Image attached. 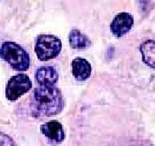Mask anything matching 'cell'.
<instances>
[{
    "label": "cell",
    "instance_id": "cell-5",
    "mask_svg": "<svg viewBox=\"0 0 155 146\" xmlns=\"http://www.w3.org/2000/svg\"><path fill=\"white\" fill-rule=\"evenodd\" d=\"M133 25V16L128 12H121L116 15L111 24V33L114 36L120 37L128 33Z\"/></svg>",
    "mask_w": 155,
    "mask_h": 146
},
{
    "label": "cell",
    "instance_id": "cell-8",
    "mask_svg": "<svg viewBox=\"0 0 155 146\" xmlns=\"http://www.w3.org/2000/svg\"><path fill=\"white\" fill-rule=\"evenodd\" d=\"M58 74L53 67H41L36 72V80L40 85H55Z\"/></svg>",
    "mask_w": 155,
    "mask_h": 146
},
{
    "label": "cell",
    "instance_id": "cell-3",
    "mask_svg": "<svg viewBox=\"0 0 155 146\" xmlns=\"http://www.w3.org/2000/svg\"><path fill=\"white\" fill-rule=\"evenodd\" d=\"M61 46V41L56 36L41 34L36 39L35 51L40 60L47 61L58 56Z\"/></svg>",
    "mask_w": 155,
    "mask_h": 146
},
{
    "label": "cell",
    "instance_id": "cell-6",
    "mask_svg": "<svg viewBox=\"0 0 155 146\" xmlns=\"http://www.w3.org/2000/svg\"><path fill=\"white\" fill-rule=\"evenodd\" d=\"M41 131L48 141L53 143H61L65 140V131L60 122L52 120L42 124Z\"/></svg>",
    "mask_w": 155,
    "mask_h": 146
},
{
    "label": "cell",
    "instance_id": "cell-11",
    "mask_svg": "<svg viewBox=\"0 0 155 146\" xmlns=\"http://www.w3.org/2000/svg\"><path fill=\"white\" fill-rule=\"evenodd\" d=\"M0 146H15L11 137L0 131Z\"/></svg>",
    "mask_w": 155,
    "mask_h": 146
},
{
    "label": "cell",
    "instance_id": "cell-1",
    "mask_svg": "<svg viewBox=\"0 0 155 146\" xmlns=\"http://www.w3.org/2000/svg\"><path fill=\"white\" fill-rule=\"evenodd\" d=\"M33 114L36 116H52L60 113L64 100L60 89L55 85H40L34 90Z\"/></svg>",
    "mask_w": 155,
    "mask_h": 146
},
{
    "label": "cell",
    "instance_id": "cell-7",
    "mask_svg": "<svg viewBox=\"0 0 155 146\" xmlns=\"http://www.w3.org/2000/svg\"><path fill=\"white\" fill-rule=\"evenodd\" d=\"M72 72L76 80H87L91 74V66L87 59L76 58L72 62Z\"/></svg>",
    "mask_w": 155,
    "mask_h": 146
},
{
    "label": "cell",
    "instance_id": "cell-4",
    "mask_svg": "<svg viewBox=\"0 0 155 146\" xmlns=\"http://www.w3.org/2000/svg\"><path fill=\"white\" fill-rule=\"evenodd\" d=\"M31 88L30 78L25 74H18L12 76L7 83L6 96L10 101H16Z\"/></svg>",
    "mask_w": 155,
    "mask_h": 146
},
{
    "label": "cell",
    "instance_id": "cell-9",
    "mask_svg": "<svg viewBox=\"0 0 155 146\" xmlns=\"http://www.w3.org/2000/svg\"><path fill=\"white\" fill-rule=\"evenodd\" d=\"M142 59L148 66L155 69V41L148 40L140 46Z\"/></svg>",
    "mask_w": 155,
    "mask_h": 146
},
{
    "label": "cell",
    "instance_id": "cell-10",
    "mask_svg": "<svg viewBox=\"0 0 155 146\" xmlns=\"http://www.w3.org/2000/svg\"><path fill=\"white\" fill-rule=\"evenodd\" d=\"M70 46L74 49H85L91 45V41L78 29H72L69 36Z\"/></svg>",
    "mask_w": 155,
    "mask_h": 146
},
{
    "label": "cell",
    "instance_id": "cell-2",
    "mask_svg": "<svg viewBox=\"0 0 155 146\" xmlns=\"http://www.w3.org/2000/svg\"><path fill=\"white\" fill-rule=\"evenodd\" d=\"M0 56L15 70L26 71L30 65L28 54L19 45L12 41L2 43L0 49Z\"/></svg>",
    "mask_w": 155,
    "mask_h": 146
}]
</instances>
